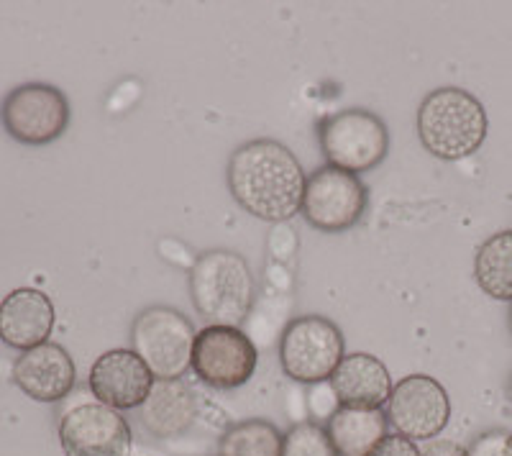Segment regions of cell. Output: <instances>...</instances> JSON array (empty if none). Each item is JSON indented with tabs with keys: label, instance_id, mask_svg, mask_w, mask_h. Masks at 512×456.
<instances>
[{
	"label": "cell",
	"instance_id": "cell-1",
	"mask_svg": "<svg viewBox=\"0 0 512 456\" xmlns=\"http://www.w3.org/2000/svg\"><path fill=\"white\" fill-rule=\"evenodd\" d=\"M226 182L233 200L249 216L267 223H285L303 211L308 175L285 144L254 139L231 154Z\"/></svg>",
	"mask_w": 512,
	"mask_h": 456
},
{
	"label": "cell",
	"instance_id": "cell-2",
	"mask_svg": "<svg viewBox=\"0 0 512 456\" xmlns=\"http://www.w3.org/2000/svg\"><path fill=\"white\" fill-rule=\"evenodd\" d=\"M415 129L425 152L443 162H459L482 149L489 118L477 95L446 85L425 95Z\"/></svg>",
	"mask_w": 512,
	"mask_h": 456
},
{
	"label": "cell",
	"instance_id": "cell-3",
	"mask_svg": "<svg viewBox=\"0 0 512 456\" xmlns=\"http://www.w3.org/2000/svg\"><path fill=\"white\" fill-rule=\"evenodd\" d=\"M190 300L208 326H233L251 316L256 280L251 264L231 249H210L195 259L187 277Z\"/></svg>",
	"mask_w": 512,
	"mask_h": 456
},
{
	"label": "cell",
	"instance_id": "cell-4",
	"mask_svg": "<svg viewBox=\"0 0 512 456\" xmlns=\"http://www.w3.org/2000/svg\"><path fill=\"white\" fill-rule=\"evenodd\" d=\"M195 339V323L169 305L144 308L131 323V349L157 380H182L190 372Z\"/></svg>",
	"mask_w": 512,
	"mask_h": 456
},
{
	"label": "cell",
	"instance_id": "cell-5",
	"mask_svg": "<svg viewBox=\"0 0 512 456\" xmlns=\"http://www.w3.org/2000/svg\"><path fill=\"white\" fill-rule=\"evenodd\" d=\"M320 152L328 167L359 172L374 170L390 152V131L377 113L367 108H346L320 123Z\"/></svg>",
	"mask_w": 512,
	"mask_h": 456
},
{
	"label": "cell",
	"instance_id": "cell-6",
	"mask_svg": "<svg viewBox=\"0 0 512 456\" xmlns=\"http://www.w3.org/2000/svg\"><path fill=\"white\" fill-rule=\"evenodd\" d=\"M346 357L341 328L326 316H300L287 323L280 341V362L285 375L303 385L331 382Z\"/></svg>",
	"mask_w": 512,
	"mask_h": 456
},
{
	"label": "cell",
	"instance_id": "cell-7",
	"mask_svg": "<svg viewBox=\"0 0 512 456\" xmlns=\"http://www.w3.org/2000/svg\"><path fill=\"white\" fill-rule=\"evenodd\" d=\"M70 100L47 82H26L6 95L0 121L11 139L26 147H47L70 126Z\"/></svg>",
	"mask_w": 512,
	"mask_h": 456
},
{
	"label": "cell",
	"instance_id": "cell-8",
	"mask_svg": "<svg viewBox=\"0 0 512 456\" xmlns=\"http://www.w3.org/2000/svg\"><path fill=\"white\" fill-rule=\"evenodd\" d=\"M367 203L369 195L359 175L326 164L308 177L300 213L315 231L344 234L364 218Z\"/></svg>",
	"mask_w": 512,
	"mask_h": 456
},
{
	"label": "cell",
	"instance_id": "cell-9",
	"mask_svg": "<svg viewBox=\"0 0 512 456\" xmlns=\"http://www.w3.org/2000/svg\"><path fill=\"white\" fill-rule=\"evenodd\" d=\"M259 351L233 326H205L192 349V372L216 390H236L254 377Z\"/></svg>",
	"mask_w": 512,
	"mask_h": 456
},
{
	"label": "cell",
	"instance_id": "cell-10",
	"mask_svg": "<svg viewBox=\"0 0 512 456\" xmlns=\"http://www.w3.org/2000/svg\"><path fill=\"white\" fill-rule=\"evenodd\" d=\"M384 413L395 433L418 444V441H433L448 426L451 400L446 387L436 377L408 375L392 387Z\"/></svg>",
	"mask_w": 512,
	"mask_h": 456
},
{
	"label": "cell",
	"instance_id": "cell-11",
	"mask_svg": "<svg viewBox=\"0 0 512 456\" xmlns=\"http://www.w3.org/2000/svg\"><path fill=\"white\" fill-rule=\"evenodd\" d=\"M59 444L64 456H131L134 433L118 410L88 400L62 416Z\"/></svg>",
	"mask_w": 512,
	"mask_h": 456
},
{
	"label": "cell",
	"instance_id": "cell-12",
	"mask_svg": "<svg viewBox=\"0 0 512 456\" xmlns=\"http://www.w3.org/2000/svg\"><path fill=\"white\" fill-rule=\"evenodd\" d=\"M157 377L134 349H111L90 367L88 385L98 403L113 410H136L149 398Z\"/></svg>",
	"mask_w": 512,
	"mask_h": 456
},
{
	"label": "cell",
	"instance_id": "cell-13",
	"mask_svg": "<svg viewBox=\"0 0 512 456\" xmlns=\"http://www.w3.org/2000/svg\"><path fill=\"white\" fill-rule=\"evenodd\" d=\"M13 382L26 398L36 403H59L72 392L77 382V369L70 351L62 344L34 346L24 351L13 364Z\"/></svg>",
	"mask_w": 512,
	"mask_h": 456
},
{
	"label": "cell",
	"instance_id": "cell-14",
	"mask_svg": "<svg viewBox=\"0 0 512 456\" xmlns=\"http://www.w3.org/2000/svg\"><path fill=\"white\" fill-rule=\"evenodd\" d=\"M54 303L36 287H18L0 300V341L21 354L47 344L54 328Z\"/></svg>",
	"mask_w": 512,
	"mask_h": 456
},
{
	"label": "cell",
	"instance_id": "cell-15",
	"mask_svg": "<svg viewBox=\"0 0 512 456\" xmlns=\"http://www.w3.org/2000/svg\"><path fill=\"white\" fill-rule=\"evenodd\" d=\"M331 390L341 408L382 410L392 395V377L384 362L367 351H354L341 359L331 377Z\"/></svg>",
	"mask_w": 512,
	"mask_h": 456
},
{
	"label": "cell",
	"instance_id": "cell-16",
	"mask_svg": "<svg viewBox=\"0 0 512 456\" xmlns=\"http://www.w3.org/2000/svg\"><path fill=\"white\" fill-rule=\"evenodd\" d=\"M198 418L195 392L182 380H157L139 408V421L154 439H180Z\"/></svg>",
	"mask_w": 512,
	"mask_h": 456
},
{
	"label": "cell",
	"instance_id": "cell-17",
	"mask_svg": "<svg viewBox=\"0 0 512 456\" xmlns=\"http://www.w3.org/2000/svg\"><path fill=\"white\" fill-rule=\"evenodd\" d=\"M338 456H369L374 446L390 433V421L384 410L341 408L328 416L326 426Z\"/></svg>",
	"mask_w": 512,
	"mask_h": 456
},
{
	"label": "cell",
	"instance_id": "cell-18",
	"mask_svg": "<svg viewBox=\"0 0 512 456\" xmlns=\"http://www.w3.org/2000/svg\"><path fill=\"white\" fill-rule=\"evenodd\" d=\"M474 280L492 300L512 303V228L497 231L477 249Z\"/></svg>",
	"mask_w": 512,
	"mask_h": 456
},
{
	"label": "cell",
	"instance_id": "cell-19",
	"mask_svg": "<svg viewBox=\"0 0 512 456\" xmlns=\"http://www.w3.org/2000/svg\"><path fill=\"white\" fill-rule=\"evenodd\" d=\"M285 433L264 418L228 426L218 441V456H282Z\"/></svg>",
	"mask_w": 512,
	"mask_h": 456
},
{
	"label": "cell",
	"instance_id": "cell-20",
	"mask_svg": "<svg viewBox=\"0 0 512 456\" xmlns=\"http://www.w3.org/2000/svg\"><path fill=\"white\" fill-rule=\"evenodd\" d=\"M282 456H338L326 426L315 421H300L285 433Z\"/></svg>",
	"mask_w": 512,
	"mask_h": 456
},
{
	"label": "cell",
	"instance_id": "cell-21",
	"mask_svg": "<svg viewBox=\"0 0 512 456\" xmlns=\"http://www.w3.org/2000/svg\"><path fill=\"white\" fill-rule=\"evenodd\" d=\"M369 456H423V449L413 439H405L400 433H387Z\"/></svg>",
	"mask_w": 512,
	"mask_h": 456
},
{
	"label": "cell",
	"instance_id": "cell-22",
	"mask_svg": "<svg viewBox=\"0 0 512 456\" xmlns=\"http://www.w3.org/2000/svg\"><path fill=\"white\" fill-rule=\"evenodd\" d=\"M507 446V433L505 431H487L474 444L466 449L469 456H505Z\"/></svg>",
	"mask_w": 512,
	"mask_h": 456
},
{
	"label": "cell",
	"instance_id": "cell-23",
	"mask_svg": "<svg viewBox=\"0 0 512 456\" xmlns=\"http://www.w3.org/2000/svg\"><path fill=\"white\" fill-rule=\"evenodd\" d=\"M423 456H469L466 449H461L454 441H428V446L423 449Z\"/></svg>",
	"mask_w": 512,
	"mask_h": 456
},
{
	"label": "cell",
	"instance_id": "cell-24",
	"mask_svg": "<svg viewBox=\"0 0 512 456\" xmlns=\"http://www.w3.org/2000/svg\"><path fill=\"white\" fill-rule=\"evenodd\" d=\"M505 456H512V433H507V446H505Z\"/></svg>",
	"mask_w": 512,
	"mask_h": 456
},
{
	"label": "cell",
	"instance_id": "cell-25",
	"mask_svg": "<svg viewBox=\"0 0 512 456\" xmlns=\"http://www.w3.org/2000/svg\"><path fill=\"white\" fill-rule=\"evenodd\" d=\"M507 392H510V400H512V375H510V382H507Z\"/></svg>",
	"mask_w": 512,
	"mask_h": 456
},
{
	"label": "cell",
	"instance_id": "cell-26",
	"mask_svg": "<svg viewBox=\"0 0 512 456\" xmlns=\"http://www.w3.org/2000/svg\"><path fill=\"white\" fill-rule=\"evenodd\" d=\"M510 334H512V310H510Z\"/></svg>",
	"mask_w": 512,
	"mask_h": 456
}]
</instances>
